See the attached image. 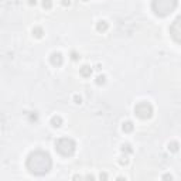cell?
<instances>
[{
    "mask_svg": "<svg viewBox=\"0 0 181 181\" xmlns=\"http://www.w3.org/2000/svg\"><path fill=\"white\" fill-rule=\"evenodd\" d=\"M27 170L30 171L34 176H44L47 174L48 171L51 170L53 167V160L51 156L48 154L47 151L43 150H36L28 154L26 161Z\"/></svg>",
    "mask_w": 181,
    "mask_h": 181,
    "instance_id": "6da1fadb",
    "label": "cell"
},
{
    "mask_svg": "<svg viewBox=\"0 0 181 181\" xmlns=\"http://www.w3.org/2000/svg\"><path fill=\"white\" fill-rule=\"evenodd\" d=\"M177 7V0H153L151 1V10L156 16L165 17L171 14Z\"/></svg>",
    "mask_w": 181,
    "mask_h": 181,
    "instance_id": "7a4b0ae2",
    "label": "cell"
},
{
    "mask_svg": "<svg viewBox=\"0 0 181 181\" xmlns=\"http://www.w3.org/2000/svg\"><path fill=\"white\" fill-rule=\"evenodd\" d=\"M75 149H76V144H75L72 139L69 137H61L55 142V150L64 157L72 156L75 153Z\"/></svg>",
    "mask_w": 181,
    "mask_h": 181,
    "instance_id": "3957f363",
    "label": "cell"
},
{
    "mask_svg": "<svg viewBox=\"0 0 181 181\" xmlns=\"http://www.w3.org/2000/svg\"><path fill=\"white\" fill-rule=\"evenodd\" d=\"M134 115L139 119H150L153 116V106L150 105L149 102H139L137 105L134 106Z\"/></svg>",
    "mask_w": 181,
    "mask_h": 181,
    "instance_id": "277c9868",
    "label": "cell"
},
{
    "mask_svg": "<svg viewBox=\"0 0 181 181\" xmlns=\"http://www.w3.org/2000/svg\"><path fill=\"white\" fill-rule=\"evenodd\" d=\"M170 34H171V37H173V40H174L176 43L181 44V16H178L174 22L171 23Z\"/></svg>",
    "mask_w": 181,
    "mask_h": 181,
    "instance_id": "5b68a950",
    "label": "cell"
},
{
    "mask_svg": "<svg viewBox=\"0 0 181 181\" xmlns=\"http://www.w3.org/2000/svg\"><path fill=\"white\" fill-rule=\"evenodd\" d=\"M50 61L54 67H61L62 62H64V58H62V54L61 53H53L51 57H50Z\"/></svg>",
    "mask_w": 181,
    "mask_h": 181,
    "instance_id": "8992f818",
    "label": "cell"
},
{
    "mask_svg": "<svg viewBox=\"0 0 181 181\" xmlns=\"http://www.w3.org/2000/svg\"><path fill=\"white\" fill-rule=\"evenodd\" d=\"M79 74L84 76V78H88V76H90V74H92V68H90L89 65H82L79 68Z\"/></svg>",
    "mask_w": 181,
    "mask_h": 181,
    "instance_id": "52a82bcc",
    "label": "cell"
},
{
    "mask_svg": "<svg viewBox=\"0 0 181 181\" xmlns=\"http://www.w3.org/2000/svg\"><path fill=\"white\" fill-rule=\"evenodd\" d=\"M108 23L105 22V20H99V22L96 23V30H98V31L99 33H105L108 30Z\"/></svg>",
    "mask_w": 181,
    "mask_h": 181,
    "instance_id": "ba28073f",
    "label": "cell"
},
{
    "mask_svg": "<svg viewBox=\"0 0 181 181\" xmlns=\"http://www.w3.org/2000/svg\"><path fill=\"white\" fill-rule=\"evenodd\" d=\"M133 123L130 122V120H126V122H123L122 125V130L125 133H130V132H133Z\"/></svg>",
    "mask_w": 181,
    "mask_h": 181,
    "instance_id": "9c48e42d",
    "label": "cell"
},
{
    "mask_svg": "<svg viewBox=\"0 0 181 181\" xmlns=\"http://www.w3.org/2000/svg\"><path fill=\"white\" fill-rule=\"evenodd\" d=\"M51 125L54 128H59L62 125V117L61 116H53L51 117Z\"/></svg>",
    "mask_w": 181,
    "mask_h": 181,
    "instance_id": "30bf717a",
    "label": "cell"
},
{
    "mask_svg": "<svg viewBox=\"0 0 181 181\" xmlns=\"http://www.w3.org/2000/svg\"><path fill=\"white\" fill-rule=\"evenodd\" d=\"M178 143L177 142H168V144H167V149H168V151H171V153H177L178 151Z\"/></svg>",
    "mask_w": 181,
    "mask_h": 181,
    "instance_id": "8fae6325",
    "label": "cell"
},
{
    "mask_svg": "<svg viewBox=\"0 0 181 181\" xmlns=\"http://www.w3.org/2000/svg\"><path fill=\"white\" fill-rule=\"evenodd\" d=\"M43 34H44V31H43L41 27H34V28H33V36H34L36 38H41L43 37Z\"/></svg>",
    "mask_w": 181,
    "mask_h": 181,
    "instance_id": "7c38bea8",
    "label": "cell"
},
{
    "mask_svg": "<svg viewBox=\"0 0 181 181\" xmlns=\"http://www.w3.org/2000/svg\"><path fill=\"white\" fill-rule=\"evenodd\" d=\"M120 150H122L123 153H126V154H130V153H133V149H132V146H130L129 143L122 144V147H120Z\"/></svg>",
    "mask_w": 181,
    "mask_h": 181,
    "instance_id": "4fadbf2b",
    "label": "cell"
},
{
    "mask_svg": "<svg viewBox=\"0 0 181 181\" xmlns=\"http://www.w3.org/2000/svg\"><path fill=\"white\" fill-rule=\"evenodd\" d=\"M96 85H103L105 82H106V76L105 75H99V76H96Z\"/></svg>",
    "mask_w": 181,
    "mask_h": 181,
    "instance_id": "5bb4252c",
    "label": "cell"
},
{
    "mask_svg": "<svg viewBox=\"0 0 181 181\" xmlns=\"http://www.w3.org/2000/svg\"><path fill=\"white\" fill-rule=\"evenodd\" d=\"M43 7L45 10H50L53 7V1L51 0H43Z\"/></svg>",
    "mask_w": 181,
    "mask_h": 181,
    "instance_id": "9a60e30c",
    "label": "cell"
},
{
    "mask_svg": "<svg viewBox=\"0 0 181 181\" xmlns=\"http://www.w3.org/2000/svg\"><path fill=\"white\" fill-rule=\"evenodd\" d=\"M119 163H120V164H122V165H126V164H128V163H129V159H128V157H126V156H125V157H122V159L119 160Z\"/></svg>",
    "mask_w": 181,
    "mask_h": 181,
    "instance_id": "2e32d148",
    "label": "cell"
},
{
    "mask_svg": "<svg viewBox=\"0 0 181 181\" xmlns=\"http://www.w3.org/2000/svg\"><path fill=\"white\" fill-rule=\"evenodd\" d=\"M61 4L64 6V7H68L71 4V0H61Z\"/></svg>",
    "mask_w": 181,
    "mask_h": 181,
    "instance_id": "e0dca14e",
    "label": "cell"
},
{
    "mask_svg": "<svg viewBox=\"0 0 181 181\" xmlns=\"http://www.w3.org/2000/svg\"><path fill=\"white\" fill-rule=\"evenodd\" d=\"M74 101H75V103H81V102H82V98H81L79 95H75L74 96Z\"/></svg>",
    "mask_w": 181,
    "mask_h": 181,
    "instance_id": "ac0fdd59",
    "label": "cell"
},
{
    "mask_svg": "<svg viewBox=\"0 0 181 181\" xmlns=\"http://www.w3.org/2000/svg\"><path fill=\"white\" fill-rule=\"evenodd\" d=\"M71 57H72V59H74V61H76V59H79V55H78V54L75 53V51H72V54H71Z\"/></svg>",
    "mask_w": 181,
    "mask_h": 181,
    "instance_id": "d6986e66",
    "label": "cell"
},
{
    "mask_svg": "<svg viewBox=\"0 0 181 181\" xmlns=\"http://www.w3.org/2000/svg\"><path fill=\"white\" fill-rule=\"evenodd\" d=\"M163 178H164V180H171V178H173V176H171V174H164V176H163Z\"/></svg>",
    "mask_w": 181,
    "mask_h": 181,
    "instance_id": "ffe728a7",
    "label": "cell"
},
{
    "mask_svg": "<svg viewBox=\"0 0 181 181\" xmlns=\"http://www.w3.org/2000/svg\"><path fill=\"white\" fill-rule=\"evenodd\" d=\"M36 3H37V0H28V4L30 6H36Z\"/></svg>",
    "mask_w": 181,
    "mask_h": 181,
    "instance_id": "44dd1931",
    "label": "cell"
},
{
    "mask_svg": "<svg viewBox=\"0 0 181 181\" xmlns=\"http://www.w3.org/2000/svg\"><path fill=\"white\" fill-rule=\"evenodd\" d=\"M30 119H31V120H37V115H36V113H34V115H31V116H30Z\"/></svg>",
    "mask_w": 181,
    "mask_h": 181,
    "instance_id": "7402d4cb",
    "label": "cell"
},
{
    "mask_svg": "<svg viewBox=\"0 0 181 181\" xmlns=\"http://www.w3.org/2000/svg\"><path fill=\"white\" fill-rule=\"evenodd\" d=\"M99 177H101V178H108V174H105V173H103V174H101Z\"/></svg>",
    "mask_w": 181,
    "mask_h": 181,
    "instance_id": "603a6c76",
    "label": "cell"
},
{
    "mask_svg": "<svg viewBox=\"0 0 181 181\" xmlns=\"http://www.w3.org/2000/svg\"><path fill=\"white\" fill-rule=\"evenodd\" d=\"M82 1H89V0H82Z\"/></svg>",
    "mask_w": 181,
    "mask_h": 181,
    "instance_id": "cb8c5ba5",
    "label": "cell"
}]
</instances>
